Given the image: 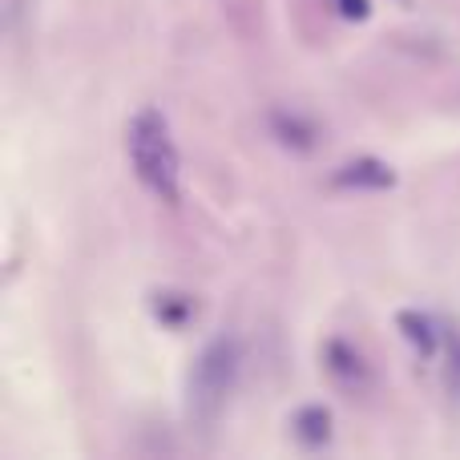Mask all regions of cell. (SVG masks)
I'll return each instance as SVG.
<instances>
[{"mask_svg": "<svg viewBox=\"0 0 460 460\" xmlns=\"http://www.w3.org/2000/svg\"><path fill=\"white\" fill-rule=\"evenodd\" d=\"M126 154L134 178L142 182L146 194H154L158 202L174 207L182 194V162H178V146L170 134V121L158 105H142L126 126Z\"/></svg>", "mask_w": 460, "mask_h": 460, "instance_id": "obj_1", "label": "cell"}, {"mask_svg": "<svg viewBox=\"0 0 460 460\" xmlns=\"http://www.w3.org/2000/svg\"><path fill=\"white\" fill-rule=\"evenodd\" d=\"M448 400L460 408V332H445V367H440Z\"/></svg>", "mask_w": 460, "mask_h": 460, "instance_id": "obj_9", "label": "cell"}, {"mask_svg": "<svg viewBox=\"0 0 460 460\" xmlns=\"http://www.w3.org/2000/svg\"><path fill=\"white\" fill-rule=\"evenodd\" d=\"M332 432H335V416L327 404H303L295 408L291 416V437L299 448H307V453H319V448L332 445Z\"/></svg>", "mask_w": 460, "mask_h": 460, "instance_id": "obj_6", "label": "cell"}, {"mask_svg": "<svg viewBox=\"0 0 460 460\" xmlns=\"http://www.w3.org/2000/svg\"><path fill=\"white\" fill-rule=\"evenodd\" d=\"M267 126H270V137L291 154H311L319 146V126L311 118H303L299 110H270Z\"/></svg>", "mask_w": 460, "mask_h": 460, "instance_id": "obj_5", "label": "cell"}, {"mask_svg": "<svg viewBox=\"0 0 460 460\" xmlns=\"http://www.w3.org/2000/svg\"><path fill=\"white\" fill-rule=\"evenodd\" d=\"M154 315L178 332V327H186L194 319V299L182 295V291H158L154 295Z\"/></svg>", "mask_w": 460, "mask_h": 460, "instance_id": "obj_8", "label": "cell"}, {"mask_svg": "<svg viewBox=\"0 0 460 460\" xmlns=\"http://www.w3.org/2000/svg\"><path fill=\"white\" fill-rule=\"evenodd\" d=\"M335 8H340V16H348V21H367V16H372V0H335Z\"/></svg>", "mask_w": 460, "mask_h": 460, "instance_id": "obj_10", "label": "cell"}, {"mask_svg": "<svg viewBox=\"0 0 460 460\" xmlns=\"http://www.w3.org/2000/svg\"><path fill=\"white\" fill-rule=\"evenodd\" d=\"M327 182H332L335 190H392V186H396V170L380 158H356V162L335 166Z\"/></svg>", "mask_w": 460, "mask_h": 460, "instance_id": "obj_4", "label": "cell"}, {"mask_svg": "<svg viewBox=\"0 0 460 460\" xmlns=\"http://www.w3.org/2000/svg\"><path fill=\"white\" fill-rule=\"evenodd\" d=\"M243 372V343L234 335H215L199 351L190 376H186V420L194 429H215L218 416L226 412V400Z\"/></svg>", "mask_w": 460, "mask_h": 460, "instance_id": "obj_2", "label": "cell"}, {"mask_svg": "<svg viewBox=\"0 0 460 460\" xmlns=\"http://www.w3.org/2000/svg\"><path fill=\"white\" fill-rule=\"evenodd\" d=\"M323 372L332 376L335 388L343 392H364L372 384V367H367L364 351L348 340H327L323 343Z\"/></svg>", "mask_w": 460, "mask_h": 460, "instance_id": "obj_3", "label": "cell"}, {"mask_svg": "<svg viewBox=\"0 0 460 460\" xmlns=\"http://www.w3.org/2000/svg\"><path fill=\"white\" fill-rule=\"evenodd\" d=\"M396 327L400 335H404V343L416 351L420 359H432L440 348H445V327L437 323V319L429 315V311H400L396 315Z\"/></svg>", "mask_w": 460, "mask_h": 460, "instance_id": "obj_7", "label": "cell"}, {"mask_svg": "<svg viewBox=\"0 0 460 460\" xmlns=\"http://www.w3.org/2000/svg\"><path fill=\"white\" fill-rule=\"evenodd\" d=\"M400 4H408V0H400Z\"/></svg>", "mask_w": 460, "mask_h": 460, "instance_id": "obj_11", "label": "cell"}]
</instances>
